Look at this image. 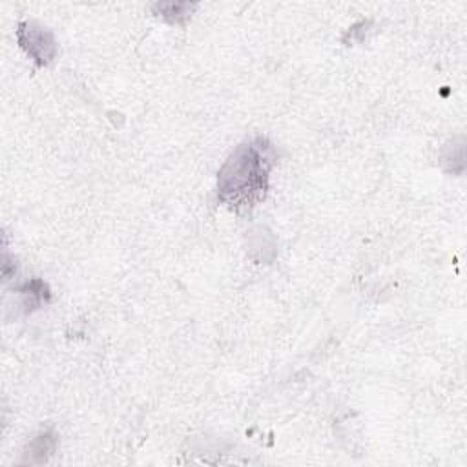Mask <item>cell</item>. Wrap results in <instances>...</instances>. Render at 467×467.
I'll return each instance as SVG.
<instances>
[{
    "mask_svg": "<svg viewBox=\"0 0 467 467\" xmlns=\"http://www.w3.org/2000/svg\"><path fill=\"white\" fill-rule=\"evenodd\" d=\"M268 168V146H263V140L241 146L219 175L223 199L232 206H250L265 193Z\"/></svg>",
    "mask_w": 467,
    "mask_h": 467,
    "instance_id": "cell-1",
    "label": "cell"
}]
</instances>
